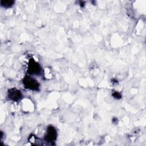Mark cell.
Segmentation results:
<instances>
[{
	"label": "cell",
	"mask_w": 146,
	"mask_h": 146,
	"mask_svg": "<svg viewBox=\"0 0 146 146\" xmlns=\"http://www.w3.org/2000/svg\"><path fill=\"white\" fill-rule=\"evenodd\" d=\"M23 83L25 87L27 89L34 91H37L39 90V84L38 82L30 76H25L23 80Z\"/></svg>",
	"instance_id": "1"
},
{
	"label": "cell",
	"mask_w": 146,
	"mask_h": 146,
	"mask_svg": "<svg viewBox=\"0 0 146 146\" xmlns=\"http://www.w3.org/2000/svg\"><path fill=\"white\" fill-rule=\"evenodd\" d=\"M42 71V67L33 59H30L28 65L27 71L32 75H39Z\"/></svg>",
	"instance_id": "2"
},
{
	"label": "cell",
	"mask_w": 146,
	"mask_h": 146,
	"mask_svg": "<svg viewBox=\"0 0 146 146\" xmlns=\"http://www.w3.org/2000/svg\"><path fill=\"white\" fill-rule=\"evenodd\" d=\"M8 98L12 101H19L22 98L21 92L16 88H11L8 90Z\"/></svg>",
	"instance_id": "3"
},
{
	"label": "cell",
	"mask_w": 146,
	"mask_h": 146,
	"mask_svg": "<svg viewBox=\"0 0 146 146\" xmlns=\"http://www.w3.org/2000/svg\"><path fill=\"white\" fill-rule=\"evenodd\" d=\"M57 133L56 129L52 126H49L47 129V133L45 136V140L47 142H52L56 140Z\"/></svg>",
	"instance_id": "4"
},
{
	"label": "cell",
	"mask_w": 146,
	"mask_h": 146,
	"mask_svg": "<svg viewBox=\"0 0 146 146\" xmlns=\"http://www.w3.org/2000/svg\"><path fill=\"white\" fill-rule=\"evenodd\" d=\"M1 5L5 8H9L11 7L14 3V1L12 0H2L0 2Z\"/></svg>",
	"instance_id": "5"
},
{
	"label": "cell",
	"mask_w": 146,
	"mask_h": 146,
	"mask_svg": "<svg viewBox=\"0 0 146 146\" xmlns=\"http://www.w3.org/2000/svg\"><path fill=\"white\" fill-rule=\"evenodd\" d=\"M112 95H113V96L115 98L117 99H120V98H121V95L120 94V93H119L118 92H113V94H112Z\"/></svg>",
	"instance_id": "6"
}]
</instances>
